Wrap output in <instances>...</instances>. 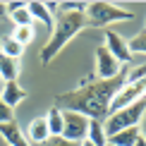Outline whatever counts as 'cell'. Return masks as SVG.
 <instances>
[{
    "instance_id": "6da1fadb",
    "label": "cell",
    "mask_w": 146,
    "mask_h": 146,
    "mask_svg": "<svg viewBox=\"0 0 146 146\" xmlns=\"http://www.w3.org/2000/svg\"><path fill=\"white\" fill-rule=\"evenodd\" d=\"M125 70H127V65H122L120 74L113 77V79H94V77L84 79L77 89L55 96V108L79 113L86 120H101L103 122L108 117L110 101H113L115 91L122 86V82H125Z\"/></svg>"
},
{
    "instance_id": "7a4b0ae2",
    "label": "cell",
    "mask_w": 146,
    "mask_h": 146,
    "mask_svg": "<svg viewBox=\"0 0 146 146\" xmlns=\"http://www.w3.org/2000/svg\"><path fill=\"white\" fill-rule=\"evenodd\" d=\"M84 27H86L84 12H58L55 24H53V36H50V41L41 48V62L48 65L50 60H55L60 55V50H62Z\"/></svg>"
},
{
    "instance_id": "3957f363",
    "label": "cell",
    "mask_w": 146,
    "mask_h": 146,
    "mask_svg": "<svg viewBox=\"0 0 146 146\" xmlns=\"http://www.w3.org/2000/svg\"><path fill=\"white\" fill-rule=\"evenodd\" d=\"M144 117H146V98H139V101L132 103V106L108 115V117L103 120V132H106V137H113V134H117V132H122V129L137 127Z\"/></svg>"
},
{
    "instance_id": "277c9868",
    "label": "cell",
    "mask_w": 146,
    "mask_h": 146,
    "mask_svg": "<svg viewBox=\"0 0 146 146\" xmlns=\"http://www.w3.org/2000/svg\"><path fill=\"white\" fill-rule=\"evenodd\" d=\"M132 17L134 15L129 10L117 7L113 3H91L84 10V19L94 29H106V27H110L115 22H125V19H132Z\"/></svg>"
},
{
    "instance_id": "5b68a950",
    "label": "cell",
    "mask_w": 146,
    "mask_h": 146,
    "mask_svg": "<svg viewBox=\"0 0 146 146\" xmlns=\"http://www.w3.org/2000/svg\"><path fill=\"white\" fill-rule=\"evenodd\" d=\"M86 129H89V120L84 117V115L62 110V134H60V139L79 144V141L86 139Z\"/></svg>"
},
{
    "instance_id": "8992f818",
    "label": "cell",
    "mask_w": 146,
    "mask_h": 146,
    "mask_svg": "<svg viewBox=\"0 0 146 146\" xmlns=\"http://www.w3.org/2000/svg\"><path fill=\"white\" fill-rule=\"evenodd\" d=\"M144 94H146V82H134V84H125L122 82V86L115 91V96L110 101V110H108V115L115 113V110H122V108H127V106H132L134 101L144 98Z\"/></svg>"
},
{
    "instance_id": "52a82bcc",
    "label": "cell",
    "mask_w": 146,
    "mask_h": 146,
    "mask_svg": "<svg viewBox=\"0 0 146 146\" xmlns=\"http://www.w3.org/2000/svg\"><path fill=\"white\" fill-rule=\"evenodd\" d=\"M106 50L110 53L120 65H127V67L137 60V58L129 55V50H127V38H122V36L117 31H113V29H106Z\"/></svg>"
},
{
    "instance_id": "ba28073f",
    "label": "cell",
    "mask_w": 146,
    "mask_h": 146,
    "mask_svg": "<svg viewBox=\"0 0 146 146\" xmlns=\"http://www.w3.org/2000/svg\"><path fill=\"white\" fill-rule=\"evenodd\" d=\"M120 70H122V65L106 50V46L96 48V77L98 79H113V77L120 74Z\"/></svg>"
},
{
    "instance_id": "9c48e42d",
    "label": "cell",
    "mask_w": 146,
    "mask_h": 146,
    "mask_svg": "<svg viewBox=\"0 0 146 146\" xmlns=\"http://www.w3.org/2000/svg\"><path fill=\"white\" fill-rule=\"evenodd\" d=\"M27 96H29L27 89H22L19 82H3L0 84V101H3L5 106H10L12 110H15Z\"/></svg>"
},
{
    "instance_id": "30bf717a",
    "label": "cell",
    "mask_w": 146,
    "mask_h": 146,
    "mask_svg": "<svg viewBox=\"0 0 146 146\" xmlns=\"http://www.w3.org/2000/svg\"><path fill=\"white\" fill-rule=\"evenodd\" d=\"M0 137L5 139V144L7 146H31L29 144V139L24 137V132H22V127L12 120V122H5V125H0Z\"/></svg>"
},
{
    "instance_id": "8fae6325",
    "label": "cell",
    "mask_w": 146,
    "mask_h": 146,
    "mask_svg": "<svg viewBox=\"0 0 146 146\" xmlns=\"http://www.w3.org/2000/svg\"><path fill=\"white\" fill-rule=\"evenodd\" d=\"M24 137L29 139V144H31V146L46 144L48 139H50V134H48V127H46V117H36L34 122L29 125V129L24 132Z\"/></svg>"
},
{
    "instance_id": "7c38bea8",
    "label": "cell",
    "mask_w": 146,
    "mask_h": 146,
    "mask_svg": "<svg viewBox=\"0 0 146 146\" xmlns=\"http://www.w3.org/2000/svg\"><path fill=\"white\" fill-rule=\"evenodd\" d=\"M27 10H29V15H31L34 22H41L46 27H53L55 24V15L46 7V3H27Z\"/></svg>"
},
{
    "instance_id": "4fadbf2b",
    "label": "cell",
    "mask_w": 146,
    "mask_h": 146,
    "mask_svg": "<svg viewBox=\"0 0 146 146\" xmlns=\"http://www.w3.org/2000/svg\"><path fill=\"white\" fill-rule=\"evenodd\" d=\"M137 139H144V137L139 134L137 127H129V129H122V132H117V134L108 137V144L110 146H134Z\"/></svg>"
},
{
    "instance_id": "5bb4252c",
    "label": "cell",
    "mask_w": 146,
    "mask_h": 146,
    "mask_svg": "<svg viewBox=\"0 0 146 146\" xmlns=\"http://www.w3.org/2000/svg\"><path fill=\"white\" fill-rule=\"evenodd\" d=\"M17 77H19V62L0 53V82H17Z\"/></svg>"
},
{
    "instance_id": "9a60e30c",
    "label": "cell",
    "mask_w": 146,
    "mask_h": 146,
    "mask_svg": "<svg viewBox=\"0 0 146 146\" xmlns=\"http://www.w3.org/2000/svg\"><path fill=\"white\" fill-rule=\"evenodd\" d=\"M43 117H46V127H48L50 139L62 134V110H60V108L53 106L50 110H48V115H43Z\"/></svg>"
},
{
    "instance_id": "2e32d148",
    "label": "cell",
    "mask_w": 146,
    "mask_h": 146,
    "mask_svg": "<svg viewBox=\"0 0 146 146\" xmlns=\"http://www.w3.org/2000/svg\"><path fill=\"white\" fill-rule=\"evenodd\" d=\"M0 53H3L5 58L17 60V62H19V58L24 55V46H19L12 36H3V38H0Z\"/></svg>"
},
{
    "instance_id": "e0dca14e",
    "label": "cell",
    "mask_w": 146,
    "mask_h": 146,
    "mask_svg": "<svg viewBox=\"0 0 146 146\" xmlns=\"http://www.w3.org/2000/svg\"><path fill=\"white\" fill-rule=\"evenodd\" d=\"M86 141H91L94 146H106L108 144V137H106V132H103V122L101 120H89Z\"/></svg>"
},
{
    "instance_id": "ac0fdd59",
    "label": "cell",
    "mask_w": 146,
    "mask_h": 146,
    "mask_svg": "<svg viewBox=\"0 0 146 146\" xmlns=\"http://www.w3.org/2000/svg\"><path fill=\"white\" fill-rule=\"evenodd\" d=\"M127 50H129V55H132V58L144 55V50H146V31H139L134 38L127 41Z\"/></svg>"
},
{
    "instance_id": "d6986e66",
    "label": "cell",
    "mask_w": 146,
    "mask_h": 146,
    "mask_svg": "<svg viewBox=\"0 0 146 146\" xmlns=\"http://www.w3.org/2000/svg\"><path fill=\"white\" fill-rule=\"evenodd\" d=\"M34 36H36L34 27H15V31H12V38H15L19 46L31 43V41H34Z\"/></svg>"
},
{
    "instance_id": "ffe728a7",
    "label": "cell",
    "mask_w": 146,
    "mask_h": 146,
    "mask_svg": "<svg viewBox=\"0 0 146 146\" xmlns=\"http://www.w3.org/2000/svg\"><path fill=\"white\" fill-rule=\"evenodd\" d=\"M10 19L15 22V27H34V19H31L27 7H19L15 12H10Z\"/></svg>"
},
{
    "instance_id": "44dd1931",
    "label": "cell",
    "mask_w": 146,
    "mask_h": 146,
    "mask_svg": "<svg viewBox=\"0 0 146 146\" xmlns=\"http://www.w3.org/2000/svg\"><path fill=\"white\" fill-rule=\"evenodd\" d=\"M144 77H146V67L141 62H137L134 67H127L125 70V84H134V82H144Z\"/></svg>"
},
{
    "instance_id": "7402d4cb",
    "label": "cell",
    "mask_w": 146,
    "mask_h": 146,
    "mask_svg": "<svg viewBox=\"0 0 146 146\" xmlns=\"http://www.w3.org/2000/svg\"><path fill=\"white\" fill-rule=\"evenodd\" d=\"M12 120H15V110H12L10 106H5V103L0 101V125L12 122Z\"/></svg>"
},
{
    "instance_id": "603a6c76",
    "label": "cell",
    "mask_w": 146,
    "mask_h": 146,
    "mask_svg": "<svg viewBox=\"0 0 146 146\" xmlns=\"http://www.w3.org/2000/svg\"><path fill=\"white\" fill-rule=\"evenodd\" d=\"M7 17V3H0V19Z\"/></svg>"
},
{
    "instance_id": "cb8c5ba5",
    "label": "cell",
    "mask_w": 146,
    "mask_h": 146,
    "mask_svg": "<svg viewBox=\"0 0 146 146\" xmlns=\"http://www.w3.org/2000/svg\"><path fill=\"white\" fill-rule=\"evenodd\" d=\"M134 146H146V139H137V144Z\"/></svg>"
},
{
    "instance_id": "d4e9b609",
    "label": "cell",
    "mask_w": 146,
    "mask_h": 146,
    "mask_svg": "<svg viewBox=\"0 0 146 146\" xmlns=\"http://www.w3.org/2000/svg\"><path fill=\"white\" fill-rule=\"evenodd\" d=\"M79 146H94L91 141H86V139H84V141H79Z\"/></svg>"
},
{
    "instance_id": "484cf974",
    "label": "cell",
    "mask_w": 146,
    "mask_h": 146,
    "mask_svg": "<svg viewBox=\"0 0 146 146\" xmlns=\"http://www.w3.org/2000/svg\"><path fill=\"white\" fill-rule=\"evenodd\" d=\"M106 146H110V144H106Z\"/></svg>"
},
{
    "instance_id": "4316f807",
    "label": "cell",
    "mask_w": 146,
    "mask_h": 146,
    "mask_svg": "<svg viewBox=\"0 0 146 146\" xmlns=\"http://www.w3.org/2000/svg\"><path fill=\"white\" fill-rule=\"evenodd\" d=\"M0 84H3V82H0Z\"/></svg>"
}]
</instances>
